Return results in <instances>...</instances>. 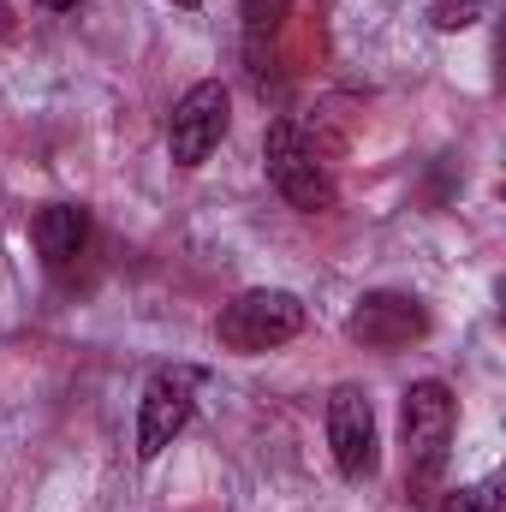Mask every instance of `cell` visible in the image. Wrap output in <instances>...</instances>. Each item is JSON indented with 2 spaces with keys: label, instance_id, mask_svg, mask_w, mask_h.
<instances>
[{
  "label": "cell",
  "instance_id": "11",
  "mask_svg": "<svg viewBox=\"0 0 506 512\" xmlns=\"http://www.w3.org/2000/svg\"><path fill=\"white\" fill-rule=\"evenodd\" d=\"M489 18V0H435L429 6V24L441 30V36H459V30H471V24H483Z\"/></svg>",
  "mask_w": 506,
  "mask_h": 512
},
{
  "label": "cell",
  "instance_id": "9",
  "mask_svg": "<svg viewBox=\"0 0 506 512\" xmlns=\"http://www.w3.org/2000/svg\"><path fill=\"white\" fill-rule=\"evenodd\" d=\"M435 512H506V477H483V483H459V489H447Z\"/></svg>",
  "mask_w": 506,
  "mask_h": 512
},
{
  "label": "cell",
  "instance_id": "12",
  "mask_svg": "<svg viewBox=\"0 0 506 512\" xmlns=\"http://www.w3.org/2000/svg\"><path fill=\"white\" fill-rule=\"evenodd\" d=\"M36 6H42V12H78L84 0H36Z\"/></svg>",
  "mask_w": 506,
  "mask_h": 512
},
{
  "label": "cell",
  "instance_id": "1",
  "mask_svg": "<svg viewBox=\"0 0 506 512\" xmlns=\"http://www.w3.org/2000/svg\"><path fill=\"white\" fill-rule=\"evenodd\" d=\"M453 429H459V399L447 382H411L399 405V435H405V495L429 501L447 459H453Z\"/></svg>",
  "mask_w": 506,
  "mask_h": 512
},
{
  "label": "cell",
  "instance_id": "4",
  "mask_svg": "<svg viewBox=\"0 0 506 512\" xmlns=\"http://www.w3.org/2000/svg\"><path fill=\"white\" fill-rule=\"evenodd\" d=\"M227 126H233V96H227L221 78H203V84H191V90L173 102V114H167V155H173L179 167H203V161L221 149Z\"/></svg>",
  "mask_w": 506,
  "mask_h": 512
},
{
  "label": "cell",
  "instance_id": "14",
  "mask_svg": "<svg viewBox=\"0 0 506 512\" xmlns=\"http://www.w3.org/2000/svg\"><path fill=\"white\" fill-rule=\"evenodd\" d=\"M173 6H203V0H173Z\"/></svg>",
  "mask_w": 506,
  "mask_h": 512
},
{
  "label": "cell",
  "instance_id": "10",
  "mask_svg": "<svg viewBox=\"0 0 506 512\" xmlns=\"http://www.w3.org/2000/svg\"><path fill=\"white\" fill-rule=\"evenodd\" d=\"M286 18V0H245V54H251V72L262 66V42H274Z\"/></svg>",
  "mask_w": 506,
  "mask_h": 512
},
{
  "label": "cell",
  "instance_id": "3",
  "mask_svg": "<svg viewBox=\"0 0 506 512\" xmlns=\"http://www.w3.org/2000/svg\"><path fill=\"white\" fill-rule=\"evenodd\" d=\"M262 167H268V185H274L292 209H304V215L334 209V173L322 167L316 143L292 126V120H274V126H268V137H262Z\"/></svg>",
  "mask_w": 506,
  "mask_h": 512
},
{
  "label": "cell",
  "instance_id": "2",
  "mask_svg": "<svg viewBox=\"0 0 506 512\" xmlns=\"http://www.w3.org/2000/svg\"><path fill=\"white\" fill-rule=\"evenodd\" d=\"M298 334H304V298L286 286H251L233 304H221L215 316V346L233 358H262Z\"/></svg>",
  "mask_w": 506,
  "mask_h": 512
},
{
  "label": "cell",
  "instance_id": "8",
  "mask_svg": "<svg viewBox=\"0 0 506 512\" xmlns=\"http://www.w3.org/2000/svg\"><path fill=\"white\" fill-rule=\"evenodd\" d=\"M30 239H36V251H42L48 268H72L84 256V245H90V215L78 203H48V209H36Z\"/></svg>",
  "mask_w": 506,
  "mask_h": 512
},
{
  "label": "cell",
  "instance_id": "13",
  "mask_svg": "<svg viewBox=\"0 0 506 512\" xmlns=\"http://www.w3.org/2000/svg\"><path fill=\"white\" fill-rule=\"evenodd\" d=\"M0 36H6V6H0Z\"/></svg>",
  "mask_w": 506,
  "mask_h": 512
},
{
  "label": "cell",
  "instance_id": "6",
  "mask_svg": "<svg viewBox=\"0 0 506 512\" xmlns=\"http://www.w3.org/2000/svg\"><path fill=\"white\" fill-rule=\"evenodd\" d=\"M191 411H197V370H161V376H149L143 399H137V459L143 465L161 459L185 435Z\"/></svg>",
  "mask_w": 506,
  "mask_h": 512
},
{
  "label": "cell",
  "instance_id": "5",
  "mask_svg": "<svg viewBox=\"0 0 506 512\" xmlns=\"http://www.w3.org/2000/svg\"><path fill=\"white\" fill-rule=\"evenodd\" d=\"M328 447L346 483H370L381 471V429H376V405L358 382H340L328 393Z\"/></svg>",
  "mask_w": 506,
  "mask_h": 512
},
{
  "label": "cell",
  "instance_id": "7",
  "mask_svg": "<svg viewBox=\"0 0 506 512\" xmlns=\"http://www.w3.org/2000/svg\"><path fill=\"white\" fill-rule=\"evenodd\" d=\"M346 334L364 352H405V346L429 340V310L411 292H364L346 316Z\"/></svg>",
  "mask_w": 506,
  "mask_h": 512
}]
</instances>
